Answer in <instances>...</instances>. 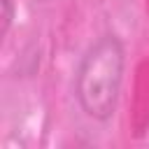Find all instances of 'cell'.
<instances>
[{
	"instance_id": "6da1fadb",
	"label": "cell",
	"mask_w": 149,
	"mask_h": 149,
	"mask_svg": "<svg viewBox=\"0 0 149 149\" xmlns=\"http://www.w3.org/2000/svg\"><path fill=\"white\" fill-rule=\"evenodd\" d=\"M123 65V44L114 33L100 35L86 49L74 77V93L86 116L95 121L112 119L121 93Z\"/></svg>"
},
{
	"instance_id": "7a4b0ae2",
	"label": "cell",
	"mask_w": 149,
	"mask_h": 149,
	"mask_svg": "<svg viewBox=\"0 0 149 149\" xmlns=\"http://www.w3.org/2000/svg\"><path fill=\"white\" fill-rule=\"evenodd\" d=\"M12 19H14V5H12V0H2V35H7Z\"/></svg>"
},
{
	"instance_id": "3957f363",
	"label": "cell",
	"mask_w": 149,
	"mask_h": 149,
	"mask_svg": "<svg viewBox=\"0 0 149 149\" xmlns=\"http://www.w3.org/2000/svg\"><path fill=\"white\" fill-rule=\"evenodd\" d=\"M40 2H49V0H40Z\"/></svg>"
}]
</instances>
